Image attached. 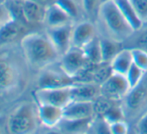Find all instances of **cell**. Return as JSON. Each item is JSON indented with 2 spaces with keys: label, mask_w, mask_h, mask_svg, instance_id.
I'll use <instances>...</instances> for the list:
<instances>
[{
  "label": "cell",
  "mask_w": 147,
  "mask_h": 134,
  "mask_svg": "<svg viewBox=\"0 0 147 134\" xmlns=\"http://www.w3.org/2000/svg\"><path fill=\"white\" fill-rule=\"evenodd\" d=\"M21 48L28 63L38 69L46 68L60 57L58 51L46 34L25 35L21 39Z\"/></svg>",
  "instance_id": "1"
},
{
  "label": "cell",
  "mask_w": 147,
  "mask_h": 134,
  "mask_svg": "<svg viewBox=\"0 0 147 134\" xmlns=\"http://www.w3.org/2000/svg\"><path fill=\"white\" fill-rule=\"evenodd\" d=\"M97 19L107 38L124 42L135 33V30L125 19L114 0L101 4L97 12Z\"/></svg>",
  "instance_id": "2"
},
{
  "label": "cell",
  "mask_w": 147,
  "mask_h": 134,
  "mask_svg": "<svg viewBox=\"0 0 147 134\" xmlns=\"http://www.w3.org/2000/svg\"><path fill=\"white\" fill-rule=\"evenodd\" d=\"M122 109L125 117L141 118L147 113V77L146 73L137 86L130 89L122 100Z\"/></svg>",
  "instance_id": "3"
},
{
  "label": "cell",
  "mask_w": 147,
  "mask_h": 134,
  "mask_svg": "<svg viewBox=\"0 0 147 134\" xmlns=\"http://www.w3.org/2000/svg\"><path fill=\"white\" fill-rule=\"evenodd\" d=\"M10 133H30L36 128V116L33 106L28 103L20 105L8 118Z\"/></svg>",
  "instance_id": "4"
},
{
  "label": "cell",
  "mask_w": 147,
  "mask_h": 134,
  "mask_svg": "<svg viewBox=\"0 0 147 134\" xmlns=\"http://www.w3.org/2000/svg\"><path fill=\"white\" fill-rule=\"evenodd\" d=\"M90 64L92 63L88 61L83 49L71 47L67 52L60 57L59 67L67 75L75 79Z\"/></svg>",
  "instance_id": "5"
},
{
  "label": "cell",
  "mask_w": 147,
  "mask_h": 134,
  "mask_svg": "<svg viewBox=\"0 0 147 134\" xmlns=\"http://www.w3.org/2000/svg\"><path fill=\"white\" fill-rule=\"evenodd\" d=\"M34 97L38 104H50L64 108L72 101L71 86L60 88H37Z\"/></svg>",
  "instance_id": "6"
},
{
  "label": "cell",
  "mask_w": 147,
  "mask_h": 134,
  "mask_svg": "<svg viewBox=\"0 0 147 134\" xmlns=\"http://www.w3.org/2000/svg\"><path fill=\"white\" fill-rule=\"evenodd\" d=\"M101 95L113 101H122L130 91V86L126 76L113 73L100 85Z\"/></svg>",
  "instance_id": "7"
},
{
  "label": "cell",
  "mask_w": 147,
  "mask_h": 134,
  "mask_svg": "<svg viewBox=\"0 0 147 134\" xmlns=\"http://www.w3.org/2000/svg\"><path fill=\"white\" fill-rule=\"evenodd\" d=\"M73 26L74 25L72 23H69L58 27L47 28L46 35L58 51L60 57L72 47Z\"/></svg>",
  "instance_id": "8"
},
{
  "label": "cell",
  "mask_w": 147,
  "mask_h": 134,
  "mask_svg": "<svg viewBox=\"0 0 147 134\" xmlns=\"http://www.w3.org/2000/svg\"><path fill=\"white\" fill-rule=\"evenodd\" d=\"M94 117L93 102L71 101L63 108V119L66 121H89Z\"/></svg>",
  "instance_id": "9"
},
{
  "label": "cell",
  "mask_w": 147,
  "mask_h": 134,
  "mask_svg": "<svg viewBox=\"0 0 147 134\" xmlns=\"http://www.w3.org/2000/svg\"><path fill=\"white\" fill-rule=\"evenodd\" d=\"M75 83V80L65 73L60 68L59 71L45 69L41 73L38 79L37 88H60L71 86Z\"/></svg>",
  "instance_id": "10"
},
{
  "label": "cell",
  "mask_w": 147,
  "mask_h": 134,
  "mask_svg": "<svg viewBox=\"0 0 147 134\" xmlns=\"http://www.w3.org/2000/svg\"><path fill=\"white\" fill-rule=\"evenodd\" d=\"M96 37V28L91 21H81L73 26L72 47L83 49Z\"/></svg>",
  "instance_id": "11"
},
{
  "label": "cell",
  "mask_w": 147,
  "mask_h": 134,
  "mask_svg": "<svg viewBox=\"0 0 147 134\" xmlns=\"http://www.w3.org/2000/svg\"><path fill=\"white\" fill-rule=\"evenodd\" d=\"M100 95V85L94 82H75L71 85L72 101L93 102Z\"/></svg>",
  "instance_id": "12"
},
{
  "label": "cell",
  "mask_w": 147,
  "mask_h": 134,
  "mask_svg": "<svg viewBox=\"0 0 147 134\" xmlns=\"http://www.w3.org/2000/svg\"><path fill=\"white\" fill-rule=\"evenodd\" d=\"M37 117L44 126L53 128L58 126L63 119V108L50 104H38Z\"/></svg>",
  "instance_id": "13"
},
{
  "label": "cell",
  "mask_w": 147,
  "mask_h": 134,
  "mask_svg": "<svg viewBox=\"0 0 147 134\" xmlns=\"http://www.w3.org/2000/svg\"><path fill=\"white\" fill-rule=\"evenodd\" d=\"M18 82V70L11 61L0 58V92L15 87Z\"/></svg>",
  "instance_id": "14"
},
{
  "label": "cell",
  "mask_w": 147,
  "mask_h": 134,
  "mask_svg": "<svg viewBox=\"0 0 147 134\" xmlns=\"http://www.w3.org/2000/svg\"><path fill=\"white\" fill-rule=\"evenodd\" d=\"M72 20L73 19L69 14L66 13L59 5L54 3L53 5L46 8L43 23L47 26V28H52L72 23Z\"/></svg>",
  "instance_id": "15"
},
{
  "label": "cell",
  "mask_w": 147,
  "mask_h": 134,
  "mask_svg": "<svg viewBox=\"0 0 147 134\" xmlns=\"http://www.w3.org/2000/svg\"><path fill=\"white\" fill-rule=\"evenodd\" d=\"M22 12L27 23H43L46 8L33 0H23Z\"/></svg>",
  "instance_id": "16"
},
{
  "label": "cell",
  "mask_w": 147,
  "mask_h": 134,
  "mask_svg": "<svg viewBox=\"0 0 147 134\" xmlns=\"http://www.w3.org/2000/svg\"><path fill=\"white\" fill-rule=\"evenodd\" d=\"M132 63H133V58H132L131 48H123L112 58V60L110 61V66L112 68L113 73L125 76Z\"/></svg>",
  "instance_id": "17"
},
{
  "label": "cell",
  "mask_w": 147,
  "mask_h": 134,
  "mask_svg": "<svg viewBox=\"0 0 147 134\" xmlns=\"http://www.w3.org/2000/svg\"><path fill=\"white\" fill-rule=\"evenodd\" d=\"M114 1L118 6V8H119V10L121 11V13L125 17V19L127 20V22L135 30V32L140 30L145 25L136 14L135 10H134L133 6L131 5L129 0H114Z\"/></svg>",
  "instance_id": "18"
},
{
  "label": "cell",
  "mask_w": 147,
  "mask_h": 134,
  "mask_svg": "<svg viewBox=\"0 0 147 134\" xmlns=\"http://www.w3.org/2000/svg\"><path fill=\"white\" fill-rule=\"evenodd\" d=\"M25 30L24 23L12 19L0 29V43H9L17 39Z\"/></svg>",
  "instance_id": "19"
},
{
  "label": "cell",
  "mask_w": 147,
  "mask_h": 134,
  "mask_svg": "<svg viewBox=\"0 0 147 134\" xmlns=\"http://www.w3.org/2000/svg\"><path fill=\"white\" fill-rule=\"evenodd\" d=\"M100 49L102 62H110L112 58L119 51L123 49V42L114 40L111 38H101L100 39Z\"/></svg>",
  "instance_id": "20"
},
{
  "label": "cell",
  "mask_w": 147,
  "mask_h": 134,
  "mask_svg": "<svg viewBox=\"0 0 147 134\" xmlns=\"http://www.w3.org/2000/svg\"><path fill=\"white\" fill-rule=\"evenodd\" d=\"M83 51L90 63H92V64H100V63H102V56H101V49H100V39L95 37L90 43H88L84 47Z\"/></svg>",
  "instance_id": "21"
},
{
  "label": "cell",
  "mask_w": 147,
  "mask_h": 134,
  "mask_svg": "<svg viewBox=\"0 0 147 134\" xmlns=\"http://www.w3.org/2000/svg\"><path fill=\"white\" fill-rule=\"evenodd\" d=\"M146 71H144L143 69H141L139 66L135 64V63H132V65L130 66L128 72L126 73V79H127L128 83H129L130 89L134 88L135 86H137L138 84L141 82V80L143 79V77L145 76Z\"/></svg>",
  "instance_id": "22"
},
{
  "label": "cell",
  "mask_w": 147,
  "mask_h": 134,
  "mask_svg": "<svg viewBox=\"0 0 147 134\" xmlns=\"http://www.w3.org/2000/svg\"><path fill=\"white\" fill-rule=\"evenodd\" d=\"M133 62L147 72V52L139 48H131Z\"/></svg>",
  "instance_id": "23"
},
{
  "label": "cell",
  "mask_w": 147,
  "mask_h": 134,
  "mask_svg": "<svg viewBox=\"0 0 147 134\" xmlns=\"http://www.w3.org/2000/svg\"><path fill=\"white\" fill-rule=\"evenodd\" d=\"M136 14L144 24L147 23V0H129Z\"/></svg>",
  "instance_id": "24"
},
{
  "label": "cell",
  "mask_w": 147,
  "mask_h": 134,
  "mask_svg": "<svg viewBox=\"0 0 147 134\" xmlns=\"http://www.w3.org/2000/svg\"><path fill=\"white\" fill-rule=\"evenodd\" d=\"M56 4L59 5L66 13H68L71 16L72 19L76 18L79 13V10H78V6L76 5V3L73 0H57Z\"/></svg>",
  "instance_id": "25"
},
{
  "label": "cell",
  "mask_w": 147,
  "mask_h": 134,
  "mask_svg": "<svg viewBox=\"0 0 147 134\" xmlns=\"http://www.w3.org/2000/svg\"><path fill=\"white\" fill-rule=\"evenodd\" d=\"M101 5V0H82V7L88 15H96Z\"/></svg>",
  "instance_id": "26"
},
{
  "label": "cell",
  "mask_w": 147,
  "mask_h": 134,
  "mask_svg": "<svg viewBox=\"0 0 147 134\" xmlns=\"http://www.w3.org/2000/svg\"><path fill=\"white\" fill-rule=\"evenodd\" d=\"M12 19H13V16H12V13L8 8L7 4H0V29Z\"/></svg>",
  "instance_id": "27"
},
{
  "label": "cell",
  "mask_w": 147,
  "mask_h": 134,
  "mask_svg": "<svg viewBox=\"0 0 147 134\" xmlns=\"http://www.w3.org/2000/svg\"><path fill=\"white\" fill-rule=\"evenodd\" d=\"M109 132L111 134L128 133V124L124 120L113 122L111 124H109Z\"/></svg>",
  "instance_id": "28"
},
{
  "label": "cell",
  "mask_w": 147,
  "mask_h": 134,
  "mask_svg": "<svg viewBox=\"0 0 147 134\" xmlns=\"http://www.w3.org/2000/svg\"><path fill=\"white\" fill-rule=\"evenodd\" d=\"M134 48L142 49V50L147 52V27L139 34V36L136 38L135 47H134Z\"/></svg>",
  "instance_id": "29"
},
{
  "label": "cell",
  "mask_w": 147,
  "mask_h": 134,
  "mask_svg": "<svg viewBox=\"0 0 147 134\" xmlns=\"http://www.w3.org/2000/svg\"><path fill=\"white\" fill-rule=\"evenodd\" d=\"M33 1H35L36 3L40 4V5L43 6V7L47 8V7H49V6L53 5L54 3H56L57 0H33Z\"/></svg>",
  "instance_id": "30"
},
{
  "label": "cell",
  "mask_w": 147,
  "mask_h": 134,
  "mask_svg": "<svg viewBox=\"0 0 147 134\" xmlns=\"http://www.w3.org/2000/svg\"><path fill=\"white\" fill-rule=\"evenodd\" d=\"M6 1H7V0H0V4H2V3H6Z\"/></svg>",
  "instance_id": "31"
},
{
  "label": "cell",
  "mask_w": 147,
  "mask_h": 134,
  "mask_svg": "<svg viewBox=\"0 0 147 134\" xmlns=\"http://www.w3.org/2000/svg\"><path fill=\"white\" fill-rule=\"evenodd\" d=\"M107 1H111V0H101V4L104 3V2H107Z\"/></svg>",
  "instance_id": "32"
},
{
  "label": "cell",
  "mask_w": 147,
  "mask_h": 134,
  "mask_svg": "<svg viewBox=\"0 0 147 134\" xmlns=\"http://www.w3.org/2000/svg\"><path fill=\"white\" fill-rule=\"evenodd\" d=\"M16 1H23V0H16Z\"/></svg>",
  "instance_id": "33"
}]
</instances>
